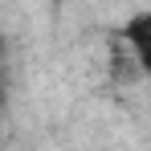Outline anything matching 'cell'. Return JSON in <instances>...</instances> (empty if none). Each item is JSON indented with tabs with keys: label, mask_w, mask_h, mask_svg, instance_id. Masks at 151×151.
<instances>
[{
	"label": "cell",
	"mask_w": 151,
	"mask_h": 151,
	"mask_svg": "<svg viewBox=\"0 0 151 151\" xmlns=\"http://www.w3.org/2000/svg\"><path fill=\"white\" fill-rule=\"evenodd\" d=\"M123 37L131 41V49L139 53L143 70L151 74V12H135V17L123 25Z\"/></svg>",
	"instance_id": "obj_1"
}]
</instances>
